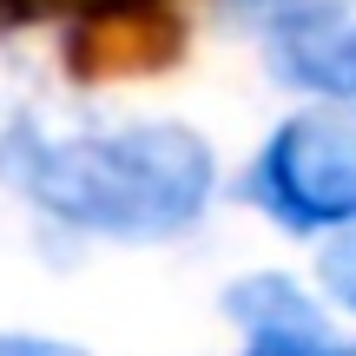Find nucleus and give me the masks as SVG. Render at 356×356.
<instances>
[{
  "instance_id": "nucleus-3",
  "label": "nucleus",
  "mask_w": 356,
  "mask_h": 356,
  "mask_svg": "<svg viewBox=\"0 0 356 356\" xmlns=\"http://www.w3.org/2000/svg\"><path fill=\"white\" fill-rule=\"evenodd\" d=\"M270 73L317 92L330 106H356V0H291L270 13Z\"/></svg>"
},
{
  "instance_id": "nucleus-1",
  "label": "nucleus",
  "mask_w": 356,
  "mask_h": 356,
  "mask_svg": "<svg viewBox=\"0 0 356 356\" xmlns=\"http://www.w3.org/2000/svg\"><path fill=\"white\" fill-rule=\"evenodd\" d=\"M0 178L92 238H172L204 211L218 165L185 126L47 132L40 119H13L0 132Z\"/></svg>"
},
{
  "instance_id": "nucleus-8",
  "label": "nucleus",
  "mask_w": 356,
  "mask_h": 356,
  "mask_svg": "<svg viewBox=\"0 0 356 356\" xmlns=\"http://www.w3.org/2000/svg\"><path fill=\"white\" fill-rule=\"evenodd\" d=\"M0 356H86V350L53 343V337H7V330H0Z\"/></svg>"
},
{
  "instance_id": "nucleus-5",
  "label": "nucleus",
  "mask_w": 356,
  "mask_h": 356,
  "mask_svg": "<svg viewBox=\"0 0 356 356\" xmlns=\"http://www.w3.org/2000/svg\"><path fill=\"white\" fill-rule=\"evenodd\" d=\"M178 53V26L152 7L132 13H99V20H79L66 40V66L79 79H119V73H152Z\"/></svg>"
},
{
  "instance_id": "nucleus-9",
  "label": "nucleus",
  "mask_w": 356,
  "mask_h": 356,
  "mask_svg": "<svg viewBox=\"0 0 356 356\" xmlns=\"http://www.w3.org/2000/svg\"><path fill=\"white\" fill-rule=\"evenodd\" d=\"M231 7H238V13H264V20H270V13L291 7V0H231Z\"/></svg>"
},
{
  "instance_id": "nucleus-7",
  "label": "nucleus",
  "mask_w": 356,
  "mask_h": 356,
  "mask_svg": "<svg viewBox=\"0 0 356 356\" xmlns=\"http://www.w3.org/2000/svg\"><path fill=\"white\" fill-rule=\"evenodd\" d=\"M132 7H159V0H7V13H79V20L132 13Z\"/></svg>"
},
{
  "instance_id": "nucleus-2",
  "label": "nucleus",
  "mask_w": 356,
  "mask_h": 356,
  "mask_svg": "<svg viewBox=\"0 0 356 356\" xmlns=\"http://www.w3.org/2000/svg\"><path fill=\"white\" fill-rule=\"evenodd\" d=\"M251 198L291 231L356 225V106H317L270 132L251 165Z\"/></svg>"
},
{
  "instance_id": "nucleus-4",
  "label": "nucleus",
  "mask_w": 356,
  "mask_h": 356,
  "mask_svg": "<svg viewBox=\"0 0 356 356\" xmlns=\"http://www.w3.org/2000/svg\"><path fill=\"white\" fill-rule=\"evenodd\" d=\"M225 310L244 323V337H251L244 356H356V343L337 350L330 337H323L317 304H310L291 277H244L238 291L225 297Z\"/></svg>"
},
{
  "instance_id": "nucleus-6",
  "label": "nucleus",
  "mask_w": 356,
  "mask_h": 356,
  "mask_svg": "<svg viewBox=\"0 0 356 356\" xmlns=\"http://www.w3.org/2000/svg\"><path fill=\"white\" fill-rule=\"evenodd\" d=\"M323 284H330V297H337L343 310H356V225L330 244V251H323Z\"/></svg>"
}]
</instances>
